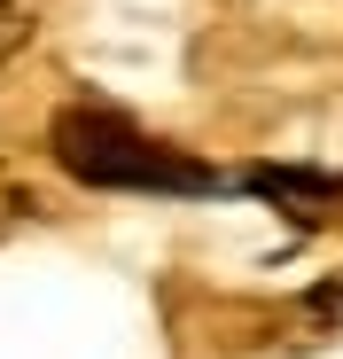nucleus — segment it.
Here are the masks:
<instances>
[{"mask_svg":"<svg viewBox=\"0 0 343 359\" xmlns=\"http://www.w3.org/2000/svg\"><path fill=\"white\" fill-rule=\"evenodd\" d=\"M55 164L94 196H172V203H211L234 196V172H218L188 149H172L156 133H141L125 109H63L55 117Z\"/></svg>","mask_w":343,"mask_h":359,"instance_id":"nucleus-1","label":"nucleus"},{"mask_svg":"<svg viewBox=\"0 0 343 359\" xmlns=\"http://www.w3.org/2000/svg\"><path fill=\"white\" fill-rule=\"evenodd\" d=\"M24 39H31V8H24V0H0V63H8Z\"/></svg>","mask_w":343,"mask_h":359,"instance_id":"nucleus-3","label":"nucleus"},{"mask_svg":"<svg viewBox=\"0 0 343 359\" xmlns=\"http://www.w3.org/2000/svg\"><path fill=\"white\" fill-rule=\"evenodd\" d=\"M234 188L258 196L273 219H289L297 234H320L343 219V172H320V164H250Z\"/></svg>","mask_w":343,"mask_h":359,"instance_id":"nucleus-2","label":"nucleus"}]
</instances>
